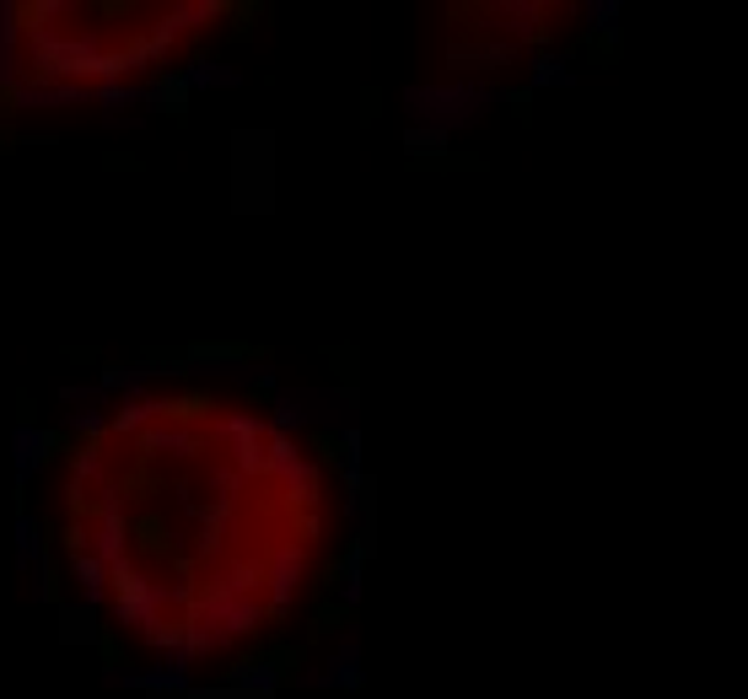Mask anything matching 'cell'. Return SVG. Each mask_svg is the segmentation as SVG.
Listing matches in <instances>:
<instances>
[{
  "mask_svg": "<svg viewBox=\"0 0 748 699\" xmlns=\"http://www.w3.org/2000/svg\"><path fill=\"white\" fill-rule=\"evenodd\" d=\"M565 60H539V70H533V81L544 86V81H565V70H561Z\"/></svg>",
  "mask_w": 748,
  "mask_h": 699,
  "instance_id": "obj_2",
  "label": "cell"
},
{
  "mask_svg": "<svg viewBox=\"0 0 748 699\" xmlns=\"http://www.w3.org/2000/svg\"><path fill=\"white\" fill-rule=\"evenodd\" d=\"M44 452H49V436H44V431H16V474L27 479L33 463H44Z\"/></svg>",
  "mask_w": 748,
  "mask_h": 699,
  "instance_id": "obj_1",
  "label": "cell"
}]
</instances>
